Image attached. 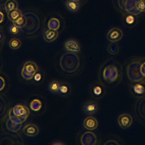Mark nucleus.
<instances>
[{
  "label": "nucleus",
  "instance_id": "obj_24",
  "mask_svg": "<svg viewBox=\"0 0 145 145\" xmlns=\"http://www.w3.org/2000/svg\"><path fill=\"white\" fill-rule=\"evenodd\" d=\"M7 107L8 105L6 100L0 95V120L5 116Z\"/></svg>",
  "mask_w": 145,
  "mask_h": 145
},
{
  "label": "nucleus",
  "instance_id": "obj_30",
  "mask_svg": "<svg viewBox=\"0 0 145 145\" xmlns=\"http://www.w3.org/2000/svg\"><path fill=\"white\" fill-rule=\"evenodd\" d=\"M12 23L16 25L19 28H23L25 24V18L23 15L18 18L16 20L12 22Z\"/></svg>",
  "mask_w": 145,
  "mask_h": 145
},
{
  "label": "nucleus",
  "instance_id": "obj_6",
  "mask_svg": "<svg viewBox=\"0 0 145 145\" xmlns=\"http://www.w3.org/2000/svg\"><path fill=\"white\" fill-rule=\"evenodd\" d=\"M137 99L133 108L134 117L140 124L145 126V95Z\"/></svg>",
  "mask_w": 145,
  "mask_h": 145
},
{
  "label": "nucleus",
  "instance_id": "obj_37",
  "mask_svg": "<svg viewBox=\"0 0 145 145\" xmlns=\"http://www.w3.org/2000/svg\"><path fill=\"white\" fill-rule=\"evenodd\" d=\"M74 1H78V2H79L81 4V3H84V2H86L87 0H74Z\"/></svg>",
  "mask_w": 145,
  "mask_h": 145
},
{
  "label": "nucleus",
  "instance_id": "obj_31",
  "mask_svg": "<svg viewBox=\"0 0 145 145\" xmlns=\"http://www.w3.org/2000/svg\"><path fill=\"white\" fill-rule=\"evenodd\" d=\"M69 91V89L67 86L66 84H61L59 87V88L58 89V93H59L61 95H66L67 94V93Z\"/></svg>",
  "mask_w": 145,
  "mask_h": 145
},
{
  "label": "nucleus",
  "instance_id": "obj_20",
  "mask_svg": "<svg viewBox=\"0 0 145 145\" xmlns=\"http://www.w3.org/2000/svg\"><path fill=\"white\" fill-rule=\"evenodd\" d=\"M22 15H23V12L19 8L15 9L7 12V18L11 22H14L15 20H16L18 18H19Z\"/></svg>",
  "mask_w": 145,
  "mask_h": 145
},
{
  "label": "nucleus",
  "instance_id": "obj_23",
  "mask_svg": "<svg viewBox=\"0 0 145 145\" xmlns=\"http://www.w3.org/2000/svg\"><path fill=\"white\" fill-rule=\"evenodd\" d=\"M60 21L58 18H51L48 22V29L57 31L60 27Z\"/></svg>",
  "mask_w": 145,
  "mask_h": 145
},
{
  "label": "nucleus",
  "instance_id": "obj_32",
  "mask_svg": "<svg viewBox=\"0 0 145 145\" xmlns=\"http://www.w3.org/2000/svg\"><path fill=\"white\" fill-rule=\"evenodd\" d=\"M140 71L143 76L145 78V57H142L140 65Z\"/></svg>",
  "mask_w": 145,
  "mask_h": 145
},
{
  "label": "nucleus",
  "instance_id": "obj_12",
  "mask_svg": "<svg viewBox=\"0 0 145 145\" xmlns=\"http://www.w3.org/2000/svg\"><path fill=\"white\" fill-rule=\"evenodd\" d=\"M80 140L82 145H95L97 142L96 134L92 131H86L83 133Z\"/></svg>",
  "mask_w": 145,
  "mask_h": 145
},
{
  "label": "nucleus",
  "instance_id": "obj_21",
  "mask_svg": "<svg viewBox=\"0 0 145 145\" xmlns=\"http://www.w3.org/2000/svg\"><path fill=\"white\" fill-rule=\"evenodd\" d=\"M6 126L8 130L13 133H16L21 129L22 124H18L14 123L11 121L9 118H8L6 123Z\"/></svg>",
  "mask_w": 145,
  "mask_h": 145
},
{
  "label": "nucleus",
  "instance_id": "obj_29",
  "mask_svg": "<svg viewBox=\"0 0 145 145\" xmlns=\"http://www.w3.org/2000/svg\"><path fill=\"white\" fill-rule=\"evenodd\" d=\"M125 21H124V23L127 25V26H129V25H133L135 22H136V20H135V18L136 17L132 15H130V14H126L125 15Z\"/></svg>",
  "mask_w": 145,
  "mask_h": 145
},
{
  "label": "nucleus",
  "instance_id": "obj_3",
  "mask_svg": "<svg viewBox=\"0 0 145 145\" xmlns=\"http://www.w3.org/2000/svg\"><path fill=\"white\" fill-rule=\"evenodd\" d=\"M142 57L136 56L131 57L126 66V75L131 83L145 82V78L140 71V65Z\"/></svg>",
  "mask_w": 145,
  "mask_h": 145
},
{
  "label": "nucleus",
  "instance_id": "obj_14",
  "mask_svg": "<svg viewBox=\"0 0 145 145\" xmlns=\"http://www.w3.org/2000/svg\"><path fill=\"white\" fill-rule=\"evenodd\" d=\"M39 128L35 123H29L25 125L23 129V133L24 135L30 137H34L39 134Z\"/></svg>",
  "mask_w": 145,
  "mask_h": 145
},
{
  "label": "nucleus",
  "instance_id": "obj_22",
  "mask_svg": "<svg viewBox=\"0 0 145 145\" xmlns=\"http://www.w3.org/2000/svg\"><path fill=\"white\" fill-rule=\"evenodd\" d=\"M3 6L6 12H7L18 8V2L16 0H7Z\"/></svg>",
  "mask_w": 145,
  "mask_h": 145
},
{
  "label": "nucleus",
  "instance_id": "obj_5",
  "mask_svg": "<svg viewBox=\"0 0 145 145\" xmlns=\"http://www.w3.org/2000/svg\"><path fill=\"white\" fill-rule=\"evenodd\" d=\"M140 0H117L118 9L125 15L130 14L139 17L143 14L139 10Z\"/></svg>",
  "mask_w": 145,
  "mask_h": 145
},
{
  "label": "nucleus",
  "instance_id": "obj_10",
  "mask_svg": "<svg viewBox=\"0 0 145 145\" xmlns=\"http://www.w3.org/2000/svg\"><path fill=\"white\" fill-rule=\"evenodd\" d=\"M129 89L131 95L138 98L145 95V82L131 83L129 84Z\"/></svg>",
  "mask_w": 145,
  "mask_h": 145
},
{
  "label": "nucleus",
  "instance_id": "obj_17",
  "mask_svg": "<svg viewBox=\"0 0 145 145\" xmlns=\"http://www.w3.org/2000/svg\"><path fill=\"white\" fill-rule=\"evenodd\" d=\"M58 35L59 33L57 31L48 29L45 30L42 37L45 42H52L58 38Z\"/></svg>",
  "mask_w": 145,
  "mask_h": 145
},
{
  "label": "nucleus",
  "instance_id": "obj_18",
  "mask_svg": "<svg viewBox=\"0 0 145 145\" xmlns=\"http://www.w3.org/2000/svg\"><path fill=\"white\" fill-rule=\"evenodd\" d=\"M80 3L74 0H66L65 2V6L67 10L71 12H76L80 7Z\"/></svg>",
  "mask_w": 145,
  "mask_h": 145
},
{
  "label": "nucleus",
  "instance_id": "obj_25",
  "mask_svg": "<svg viewBox=\"0 0 145 145\" xmlns=\"http://www.w3.org/2000/svg\"><path fill=\"white\" fill-rule=\"evenodd\" d=\"M9 47L13 50L18 49L22 45V42L18 38L14 37L11 39L8 42Z\"/></svg>",
  "mask_w": 145,
  "mask_h": 145
},
{
  "label": "nucleus",
  "instance_id": "obj_1",
  "mask_svg": "<svg viewBox=\"0 0 145 145\" xmlns=\"http://www.w3.org/2000/svg\"><path fill=\"white\" fill-rule=\"evenodd\" d=\"M122 66L112 58L106 59L98 71L99 82L105 87L113 88L118 86L122 79Z\"/></svg>",
  "mask_w": 145,
  "mask_h": 145
},
{
  "label": "nucleus",
  "instance_id": "obj_7",
  "mask_svg": "<svg viewBox=\"0 0 145 145\" xmlns=\"http://www.w3.org/2000/svg\"><path fill=\"white\" fill-rule=\"evenodd\" d=\"M39 67L37 65L32 61H26L22 67L21 75L26 80H31L33 78L34 75L37 72Z\"/></svg>",
  "mask_w": 145,
  "mask_h": 145
},
{
  "label": "nucleus",
  "instance_id": "obj_8",
  "mask_svg": "<svg viewBox=\"0 0 145 145\" xmlns=\"http://www.w3.org/2000/svg\"><path fill=\"white\" fill-rule=\"evenodd\" d=\"M133 116L128 113H122L117 118V123L122 130H127L131 127L133 124Z\"/></svg>",
  "mask_w": 145,
  "mask_h": 145
},
{
  "label": "nucleus",
  "instance_id": "obj_28",
  "mask_svg": "<svg viewBox=\"0 0 145 145\" xmlns=\"http://www.w3.org/2000/svg\"><path fill=\"white\" fill-rule=\"evenodd\" d=\"M61 86V83L57 80L51 81L48 86L49 90L53 93H58V89Z\"/></svg>",
  "mask_w": 145,
  "mask_h": 145
},
{
  "label": "nucleus",
  "instance_id": "obj_13",
  "mask_svg": "<svg viewBox=\"0 0 145 145\" xmlns=\"http://www.w3.org/2000/svg\"><path fill=\"white\" fill-rule=\"evenodd\" d=\"M83 125L84 129L89 131H93L99 126V122L93 116H88L85 118L83 122Z\"/></svg>",
  "mask_w": 145,
  "mask_h": 145
},
{
  "label": "nucleus",
  "instance_id": "obj_16",
  "mask_svg": "<svg viewBox=\"0 0 145 145\" xmlns=\"http://www.w3.org/2000/svg\"><path fill=\"white\" fill-rule=\"evenodd\" d=\"M98 110V105L95 101H88L85 103L83 106V111L88 115L96 113Z\"/></svg>",
  "mask_w": 145,
  "mask_h": 145
},
{
  "label": "nucleus",
  "instance_id": "obj_34",
  "mask_svg": "<svg viewBox=\"0 0 145 145\" xmlns=\"http://www.w3.org/2000/svg\"><path fill=\"white\" fill-rule=\"evenodd\" d=\"M5 86V80L4 78L0 76V91L3 90Z\"/></svg>",
  "mask_w": 145,
  "mask_h": 145
},
{
  "label": "nucleus",
  "instance_id": "obj_33",
  "mask_svg": "<svg viewBox=\"0 0 145 145\" xmlns=\"http://www.w3.org/2000/svg\"><path fill=\"white\" fill-rule=\"evenodd\" d=\"M19 29L20 28L16 25L12 23V24L10 27V32L13 35H16L19 33Z\"/></svg>",
  "mask_w": 145,
  "mask_h": 145
},
{
  "label": "nucleus",
  "instance_id": "obj_15",
  "mask_svg": "<svg viewBox=\"0 0 145 145\" xmlns=\"http://www.w3.org/2000/svg\"><path fill=\"white\" fill-rule=\"evenodd\" d=\"M63 48L69 52L77 53L80 51L79 44L78 41L73 39L67 40L63 44Z\"/></svg>",
  "mask_w": 145,
  "mask_h": 145
},
{
  "label": "nucleus",
  "instance_id": "obj_11",
  "mask_svg": "<svg viewBox=\"0 0 145 145\" xmlns=\"http://www.w3.org/2000/svg\"><path fill=\"white\" fill-rule=\"evenodd\" d=\"M91 96L95 99H101L105 94V87L100 82L93 83L90 87Z\"/></svg>",
  "mask_w": 145,
  "mask_h": 145
},
{
  "label": "nucleus",
  "instance_id": "obj_9",
  "mask_svg": "<svg viewBox=\"0 0 145 145\" xmlns=\"http://www.w3.org/2000/svg\"><path fill=\"white\" fill-rule=\"evenodd\" d=\"M123 37L122 29L117 27H114L109 29L106 35V40L110 42H117L121 41Z\"/></svg>",
  "mask_w": 145,
  "mask_h": 145
},
{
  "label": "nucleus",
  "instance_id": "obj_2",
  "mask_svg": "<svg viewBox=\"0 0 145 145\" xmlns=\"http://www.w3.org/2000/svg\"><path fill=\"white\" fill-rule=\"evenodd\" d=\"M61 70L69 74H75L80 69V60L79 56L75 53L69 52L62 54L59 61Z\"/></svg>",
  "mask_w": 145,
  "mask_h": 145
},
{
  "label": "nucleus",
  "instance_id": "obj_19",
  "mask_svg": "<svg viewBox=\"0 0 145 145\" xmlns=\"http://www.w3.org/2000/svg\"><path fill=\"white\" fill-rule=\"evenodd\" d=\"M106 52L110 56H116L120 52V46L117 42H110L107 46Z\"/></svg>",
  "mask_w": 145,
  "mask_h": 145
},
{
  "label": "nucleus",
  "instance_id": "obj_35",
  "mask_svg": "<svg viewBox=\"0 0 145 145\" xmlns=\"http://www.w3.org/2000/svg\"><path fill=\"white\" fill-rule=\"evenodd\" d=\"M34 79H35V81H36V82H39L40 80V79H41V74H40V73H38L37 72L35 74V75H34Z\"/></svg>",
  "mask_w": 145,
  "mask_h": 145
},
{
  "label": "nucleus",
  "instance_id": "obj_36",
  "mask_svg": "<svg viewBox=\"0 0 145 145\" xmlns=\"http://www.w3.org/2000/svg\"><path fill=\"white\" fill-rule=\"evenodd\" d=\"M4 20V15L0 11V23H2Z\"/></svg>",
  "mask_w": 145,
  "mask_h": 145
},
{
  "label": "nucleus",
  "instance_id": "obj_27",
  "mask_svg": "<svg viewBox=\"0 0 145 145\" xmlns=\"http://www.w3.org/2000/svg\"><path fill=\"white\" fill-rule=\"evenodd\" d=\"M29 106H30V109H31L33 111H39L42 106V103L41 101L37 99H35L32 100L29 104Z\"/></svg>",
  "mask_w": 145,
  "mask_h": 145
},
{
  "label": "nucleus",
  "instance_id": "obj_4",
  "mask_svg": "<svg viewBox=\"0 0 145 145\" xmlns=\"http://www.w3.org/2000/svg\"><path fill=\"white\" fill-rule=\"evenodd\" d=\"M30 112L29 109L21 104H18L11 108L8 112V118L14 123L22 124L29 116Z\"/></svg>",
  "mask_w": 145,
  "mask_h": 145
},
{
  "label": "nucleus",
  "instance_id": "obj_26",
  "mask_svg": "<svg viewBox=\"0 0 145 145\" xmlns=\"http://www.w3.org/2000/svg\"><path fill=\"white\" fill-rule=\"evenodd\" d=\"M105 145L108 144H116V145H121L123 144L122 140L119 138L115 136H113V137L109 138L108 139H107L104 143Z\"/></svg>",
  "mask_w": 145,
  "mask_h": 145
}]
</instances>
